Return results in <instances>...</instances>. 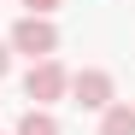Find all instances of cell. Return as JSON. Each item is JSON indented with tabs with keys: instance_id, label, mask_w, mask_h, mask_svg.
Here are the masks:
<instances>
[{
	"instance_id": "obj_1",
	"label": "cell",
	"mask_w": 135,
	"mask_h": 135,
	"mask_svg": "<svg viewBox=\"0 0 135 135\" xmlns=\"http://www.w3.org/2000/svg\"><path fill=\"white\" fill-rule=\"evenodd\" d=\"M6 47L24 53L30 65H35V59H53V53H59V24H53V18H18L12 35H6Z\"/></svg>"
},
{
	"instance_id": "obj_2",
	"label": "cell",
	"mask_w": 135,
	"mask_h": 135,
	"mask_svg": "<svg viewBox=\"0 0 135 135\" xmlns=\"http://www.w3.org/2000/svg\"><path fill=\"white\" fill-rule=\"evenodd\" d=\"M24 94H30V106H35V112H47L53 100L71 94V71H65L59 59H35L30 71H24Z\"/></svg>"
},
{
	"instance_id": "obj_3",
	"label": "cell",
	"mask_w": 135,
	"mask_h": 135,
	"mask_svg": "<svg viewBox=\"0 0 135 135\" xmlns=\"http://www.w3.org/2000/svg\"><path fill=\"white\" fill-rule=\"evenodd\" d=\"M71 100L82 112H106L112 100H118V82H112V71H100V65H88V71L71 76Z\"/></svg>"
},
{
	"instance_id": "obj_4",
	"label": "cell",
	"mask_w": 135,
	"mask_h": 135,
	"mask_svg": "<svg viewBox=\"0 0 135 135\" xmlns=\"http://www.w3.org/2000/svg\"><path fill=\"white\" fill-rule=\"evenodd\" d=\"M100 135H135V106L129 100H112L100 112Z\"/></svg>"
},
{
	"instance_id": "obj_5",
	"label": "cell",
	"mask_w": 135,
	"mask_h": 135,
	"mask_svg": "<svg viewBox=\"0 0 135 135\" xmlns=\"http://www.w3.org/2000/svg\"><path fill=\"white\" fill-rule=\"evenodd\" d=\"M12 135H65V129H59L53 112H35V106H30L24 118H18V129H12Z\"/></svg>"
},
{
	"instance_id": "obj_6",
	"label": "cell",
	"mask_w": 135,
	"mask_h": 135,
	"mask_svg": "<svg viewBox=\"0 0 135 135\" xmlns=\"http://www.w3.org/2000/svg\"><path fill=\"white\" fill-rule=\"evenodd\" d=\"M65 0H24V18H53Z\"/></svg>"
},
{
	"instance_id": "obj_7",
	"label": "cell",
	"mask_w": 135,
	"mask_h": 135,
	"mask_svg": "<svg viewBox=\"0 0 135 135\" xmlns=\"http://www.w3.org/2000/svg\"><path fill=\"white\" fill-rule=\"evenodd\" d=\"M6 76H12V47L0 41V82H6Z\"/></svg>"
}]
</instances>
